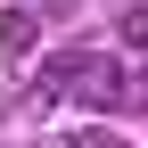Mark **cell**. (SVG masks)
<instances>
[{"label": "cell", "instance_id": "cell-2", "mask_svg": "<svg viewBox=\"0 0 148 148\" xmlns=\"http://www.w3.org/2000/svg\"><path fill=\"white\" fill-rule=\"evenodd\" d=\"M33 41H41L33 8H0V58H8V66H25V58H33Z\"/></svg>", "mask_w": 148, "mask_h": 148}, {"label": "cell", "instance_id": "cell-1", "mask_svg": "<svg viewBox=\"0 0 148 148\" xmlns=\"http://www.w3.org/2000/svg\"><path fill=\"white\" fill-rule=\"evenodd\" d=\"M74 90H82L90 107H132V82H123V74L99 58V49H66V58H49L41 74H33V99H41V107L74 99Z\"/></svg>", "mask_w": 148, "mask_h": 148}, {"label": "cell", "instance_id": "cell-5", "mask_svg": "<svg viewBox=\"0 0 148 148\" xmlns=\"http://www.w3.org/2000/svg\"><path fill=\"white\" fill-rule=\"evenodd\" d=\"M49 8H58V16H66V8H74V0H49Z\"/></svg>", "mask_w": 148, "mask_h": 148}, {"label": "cell", "instance_id": "cell-3", "mask_svg": "<svg viewBox=\"0 0 148 148\" xmlns=\"http://www.w3.org/2000/svg\"><path fill=\"white\" fill-rule=\"evenodd\" d=\"M115 33H123V49H140V58H148V0H140V8H123V16H115Z\"/></svg>", "mask_w": 148, "mask_h": 148}, {"label": "cell", "instance_id": "cell-4", "mask_svg": "<svg viewBox=\"0 0 148 148\" xmlns=\"http://www.w3.org/2000/svg\"><path fill=\"white\" fill-rule=\"evenodd\" d=\"M74 148H115V140H99V132H82V140H74Z\"/></svg>", "mask_w": 148, "mask_h": 148}]
</instances>
